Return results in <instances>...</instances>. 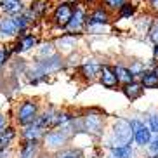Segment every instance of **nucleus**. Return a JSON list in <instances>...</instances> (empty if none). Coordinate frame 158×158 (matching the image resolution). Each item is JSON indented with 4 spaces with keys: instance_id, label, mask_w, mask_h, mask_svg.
<instances>
[{
    "instance_id": "f257e3e1",
    "label": "nucleus",
    "mask_w": 158,
    "mask_h": 158,
    "mask_svg": "<svg viewBox=\"0 0 158 158\" xmlns=\"http://www.w3.org/2000/svg\"><path fill=\"white\" fill-rule=\"evenodd\" d=\"M66 68V57L59 52H56L54 56L44 57V59H37L35 57V63L33 66L26 71V77H28V84L31 85H38L45 82L49 78V75L59 73L61 70Z\"/></svg>"
},
{
    "instance_id": "f03ea898",
    "label": "nucleus",
    "mask_w": 158,
    "mask_h": 158,
    "mask_svg": "<svg viewBox=\"0 0 158 158\" xmlns=\"http://www.w3.org/2000/svg\"><path fill=\"white\" fill-rule=\"evenodd\" d=\"M42 111V104L38 102L37 98H26L16 104L14 113H12V123L19 129L30 125L33 122H37L38 115Z\"/></svg>"
},
{
    "instance_id": "7ed1b4c3",
    "label": "nucleus",
    "mask_w": 158,
    "mask_h": 158,
    "mask_svg": "<svg viewBox=\"0 0 158 158\" xmlns=\"http://www.w3.org/2000/svg\"><path fill=\"white\" fill-rule=\"evenodd\" d=\"M73 139H75V132L71 130L70 125L51 129V130L45 132V135H44V139H42L44 151L54 155V153H57V151H61V149L68 148Z\"/></svg>"
},
{
    "instance_id": "20e7f679",
    "label": "nucleus",
    "mask_w": 158,
    "mask_h": 158,
    "mask_svg": "<svg viewBox=\"0 0 158 158\" xmlns=\"http://www.w3.org/2000/svg\"><path fill=\"white\" fill-rule=\"evenodd\" d=\"M84 118L85 135H90L92 139H102L108 129V116L99 108H87L82 113Z\"/></svg>"
},
{
    "instance_id": "39448f33",
    "label": "nucleus",
    "mask_w": 158,
    "mask_h": 158,
    "mask_svg": "<svg viewBox=\"0 0 158 158\" xmlns=\"http://www.w3.org/2000/svg\"><path fill=\"white\" fill-rule=\"evenodd\" d=\"M122 146V144H134V132L132 125L127 116H116L110 125V134H108L104 146Z\"/></svg>"
},
{
    "instance_id": "423d86ee",
    "label": "nucleus",
    "mask_w": 158,
    "mask_h": 158,
    "mask_svg": "<svg viewBox=\"0 0 158 158\" xmlns=\"http://www.w3.org/2000/svg\"><path fill=\"white\" fill-rule=\"evenodd\" d=\"M130 125H132V132H134V146L137 149H144L148 148V144L153 139V132L146 125L143 116H130Z\"/></svg>"
},
{
    "instance_id": "0eeeda50",
    "label": "nucleus",
    "mask_w": 158,
    "mask_h": 158,
    "mask_svg": "<svg viewBox=\"0 0 158 158\" xmlns=\"http://www.w3.org/2000/svg\"><path fill=\"white\" fill-rule=\"evenodd\" d=\"M87 5L84 4H75V10H73V16H71L70 23H68V26L64 28L66 33H70V35H84L85 33V26H87Z\"/></svg>"
},
{
    "instance_id": "6e6552de",
    "label": "nucleus",
    "mask_w": 158,
    "mask_h": 158,
    "mask_svg": "<svg viewBox=\"0 0 158 158\" xmlns=\"http://www.w3.org/2000/svg\"><path fill=\"white\" fill-rule=\"evenodd\" d=\"M73 10H75V4H68V2H57L52 9V14H51V23L54 28L64 31V28L68 26L71 16H73Z\"/></svg>"
},
{
    "instance_id": "1a4fd4ad",
    "label": "nucleus",
    "mask_w": 158,
    "mask_h": 158,
    "mask_svg": "<svg viewBox=\"0 0 158 158\" xmlns=\"http://www.w3.org/2000/svg\"><path fill=\"white\" fill-rule=\"evenodd\" d=\"M101 70H102V61H99L98 57H84L78 66V75L84 82L90 84L94 80H99Z\"/></svg>"
},
{
    "instance_id": "9d476101",
    "label": "nucleus",
    "mask_w": 158,
    "mask_h": 158,
    "mask_svg": "<svg viewBox=\"0 0 158 158\" xmlns=\"http://www.w3.org/2000/svg\"><path fill=\"white\" fill-rule=\"evenodd\" d=\"M38 44H40V38L35 35V33H21L18 38H16L14 45H12V54H24V52H30L33 49H37Z\"/></svg>"
},
{
    "instance_id": "9b49d317",
    "label": "nucleus",
    "mask_w": 158,
    "mask_h": 158,
    "mask_svg": "<svg viewBox=\"0 0 158 158\" xmlns=\"http://www.w3.org/2000/svg\"><path fill=\"white\" fill-rule=\"evenodd\" d=\"M42 153V141H19L16 146V158H40Z\"/></svg>"
},
{
    "instance_id": "f8f14e48",
    "label": "nucleus",
    "mask_w": 158,
    "mask_h": 158,
    "mask_svg": "<svg viewBox=\"0 0 158 158\" xmlns=\"http://www.w3.org/2000/svg\"><path fill=\"white\" fill-rule=\"evenodd\" d=\"M47 129H44L40 123L33 122L30 125L19 129V141H42Z\"/></svg>"
},
{
    "instance_id": "ddd939ff",
    "label": "nucleus",
    "mask_w": 158,
    "mask_h": 158,
    "mask_svg": "<svg viewBox=\"0 0 158 158\" xmlns=\"http://www.w3.org/2000/svg\"><path fill=\"white\" fill-rule=\"evenodd\" d=\"M19 143V127L10 123L7 129L0 134V151H5L9 148H14Z\"/></svg>"
},
{
    "instance_id": "4468645a",
    "label": "nucleus",
    "mask_w": 158,
    "mask_h": 158,
    "mask_svg": "<svg viewBox=\"0 0 158 158\" xmlns=\"http://www.w3.org/2000/svg\"><path fill=\"white\" fill-rule=\"evenodd\" d=\"M110 21H111V12L104 5H96L87 16V26H92V24H110Z\"/></svg>"
},
{
    "instance_id": "2eb2a0df",
    "label": "nucleus",
    "mask_w": 158,
    "mask_h": 158,
    "mask_svg": "<svg viewBox=\"0 0 158 158\" xmlns=\"http://www.w3.org/2000/svg\"><path fill=\"white\" fill-rule=\"evenodd\" d=\"M54 44H56L57 52L66 57V56H70V54L75 52V47H77V35L63 33L61 37H57L56 40H54Z\"/></svg>"
},
{
    "instance_id": "dca6fc26",
    "label": "nucleus",
    "mask_w": 158,
    "mask_h": 158,
    "mask_svg": "<svg viewBox=\"0 0 158 158\" xmlns=\"http://www.w3.org/2000/svg\"><path fill=\"white\" fill-rule=\"evenodd\" d=\"M98 82L104 89H110V90L120 87L118 78H116V73H115V70H113V66L108 64V63H102V70H101V75H99Z\"/></svg>"
},
{
    "instance_id": "f3484780",
    "label": "nucleus",
    "mask_w": 158,
    "mask_h": 158,
    "mask_svg": "<svg viewBox=\"0 0 158 158\" xmlns=\"http://www.w3.org/2000/svg\"><path fill=\"white\" fill-rule=\"evenodd\" d=\"M19 37V30L12 16H4L0 21V38L2 40H12Z\"/></svg>"
},
{
    "instance_id": "a211bd4d",
    "label": "nucleus",
    "mask_w": 158,
    "mask_h": 158,
    "mask_svg": "<svg viewBox=\"0 0 158 158\" xmlns=\"http://www.w3.org/2000/svg\"><path fill=\"white\" fill-rule=\"evenodd\" d=\"M59 111V108L54 106V104H47V106H42V111L37 118V123L44 127V129L51 130L54 129V120H56V115Z\"/></svg>"
},
{
    "instance_id": "6ab92c4d",
    "label": "nucleus",
    "mask_w": 158,
    "mask_h": 158,
    "mask_svg": "<svg viewBox=\"0 0 158 158\" xmlns=\"http://www.w3.org/2000/svg\"><path fill=\"white\" fill-rule=\"evenodd\" d=\"M104 149L115 158H137V148L134 144H122V146L111 144V146H104Z\"/></svg>"
},
{
    "instance_id": "aec40b11",
    "label": "nucleus",
    "mask_w": 158,
    "mask_h": 158,
    "mask_svg": "<svg viewBox=\"0 0 158 158\" xmlns=\"http://www.w3.org/2000/svg\"><path fill=\"white\" fill-rule=\"evenodd\" d=\"M24 9H26V2L24 0H0V10L5 16L23 14Z\"/></svg>"
},
{
    "instance_id": "412c9836",
    "label": "nucleus",
    "mask_w": 158,
    "mask_h": 158,
    "mask_svg": "<svg viewBox=\"0 0 158 158\" xmlns=\"http://www.w3.org/2000/svg\"><path fill=\"white\" fill-rule=\"evenodd\" d=\"M120 90L123 92V96H125L130 102H134V101H137V99H141V96L144 94L146 89L141 85L139 80H134V82H130V84H127V85H122Z\"/></svg>"
},
{
    "instance_id": "4be33fe9",
    "label": "nucleus",
    "mask_w": 158,
    "mask_h": 158,
    "mask_svg": "<svg viewBox=\"0 0 158 158\" xmlns=\"http://www.w3.org/2000/svg\"><path fill=\"white\" fill-rule=\"evenodd\" d=\"M155 24V14H143L139 19H135V33L144 35V37H149V31Z\"/></svg>"
},
{
    "instance_id": "5701e85b",
    "label": "nucleus",
    "mask_w": 158,
    "mask_h": 158,
    "mask_svg": "<svg viewBox=\"0 0 158 158\" xmlns=\"http://www.w3.org/2000/svg\"><path fill=\"white\" fill-rule=\"evenodd\" d=\"M113 70H115V73H116V78H118V84H120V87H122V85L130 84V82H134V80H135L134 75L130 73L129 66L122 64V63H118V64H113Z\"/></svg>"
},
{
    "instance_id": "b1692460",
    "label": "nucleus",
    "mask_w": 158,
    "mask_h": 158,
    "mask_svg": "<svg viewBox=\"0 0 158 158\" xmlns=\"http://www.w3.org/2000/svg\"><path fill=\"white\" fill-rule=\"evenodd\" d=\"M57 52L56 49V44L52 42V40H45V42H40L37 47V54L35 57L37 59H44V57H49V56H54Z\"/></svg>"
},
{
    "instance_id": "393cba45",
    "label": "nucleus",
    "mask_w": 158,
    "mask_h": 158,
    "mask_svg": "<svg viewBox=\"0 0 158 158\" xmlns=\"http://www.w3.org/2000/svg\"><path fill=\"white\" fill-rule=\"evenodd\" d=\"M54 158H85L84 149L78 148V146H68V148L61 149L57 153H54Z\"/></svg>"
},
{
    "instance_id": "a878e982",
    "label": "nucleus",
    "mask_w": 158,
    "mask_h": 158,
    "mask_svg": "<svg viewBox=\"0 0 158 158\" xmlns=\"http://www.w3.org/2000/svg\"><path fill=\"white\" fill-rule=\"evenodd\" d=\"M139 82L144 89L155 90V89H158V75H155L153 71H146V73L139 78Z\"/></svg>"
},
{
    "instance_id": "bb28decb",
    "label": "nucleus",
    "mask_w": 158,
    "mask_h": 158,
    "mask_svg": "<svg viewBox=\"0 0 158 158\" xmlns=\"http://www.w3.org/2000/svg\"><path fill=\"white\" fill-rule=\"evenodd\" d=\"M129 70H130V73L134 75L135 80H139L148 71V64H146V61H132L129 64Z\"/></svg>"
},
{
    "instance_id": "cd10ccee",
    "label": "nucleus",
    "mask_w": 158,
    "mask_h": 158,
    "mask_svg": "<svg viewBox=\"0 0 158 158\" xmlns=\"http://www.w3.org/2000/svg\"><path fill=\"white\" fill-rule=\"evenodd\" d=\"M143 118H144V122H146V125L151 129V132H153V134H158V110L146 111Z\"/></svg>"
},
{
    "instance_id": "c85d7f7f",
    "label": "nucleus",
    "mask_w": 158,
    "mask_h": 158,
    "mask_svg": "<svg viewBox=\"0 0 158 158\" xmlns=\"http://www.w3.org/2000/svg\"><path fill=\"white\" fill-rule=\"evenodd\" d=\"M28 7L35 12V16L37 18H44L47 12V9H49V4H47L45 0H33V2H30Z\"/></svg>"
},
{
    "instance_id": "c756f323",
    "label": "nucleus",
    "mask_w": 158,
    "mask_h": 158,
    "mask_svg": "<svg viewBox=\"0 0 158 158\" xmlns=\"http://www.w3.org/2000/svg\"><path fill=\"white\" fill-rule=\"evenodd\" d=\"M134 16H135V5L132 4V2H127V4L116 12V18L118 19H132Z\"/></svg>"
},
{
    "instance_id": "7c9ffc66",
    "label": "nucleus",
    "mask_w": 158,
    "mask_h": 158,
    "mask_svg": "<svg viewBox=\"0 0 158 158\" xmlns=\"http://www.w3.org/2000/svg\"><path fill=\"white\" fill-rule=\"evenodd\" d=\"M127 2H130V0H101V5H104L110 12H115L116 14Z\"/></svg>"
},
{
    "instance_id": "2f4dec72",
    "label": "nucleus",
    "mask_w": 158,
    "mask_h": 158,
    "mask_svg": "<svg viewBox=\"0 0 158 158\" xmlns=\"http://www.w3.org/2000/svg\"><path fill=\"white\" fill-rule=\"evenodd\" d=\"M108 31H110V24H92L85 28L87 35H106Z\"/></svg>"
},
{
    "instance_id": "473e14b6",
    "label": "nucleus",
    "mask_w": 158,
    "mask_h": 158,
    "mask_svg": "<svg viewBox=\"0 0 158 158\" xmlns=\"http://www.w3.org/2000/svg\"><path fill=\"white\" fill-rule=\"evenodd\" d=\"M10 56H12L10 47H2V49H0V70H4L5 66L9 64Z\"/></svg>"
},
{
    "instance_id": "72a5a7b5",
    "label": "nucleus",
    "mask_w": 158,
    "mask_h": 158,
    "mask_svg": "<svg viewBox=\"0 0 158 158\" xmlns=\"http://www.w3.org/2000/svg\"><path fill=\"white\" fill-rule=\"evenodd\" d=\"M10 125V118H9V115L5 111H0V134L4 132L7 127Z\"/></svg>"
},
{
    "instance_id": "f704fd0d",
    "label": "nucleus",
    "mask_w": 158,
    "mask_h": 158,
    "mask_svg": "<svg viewBox=\"0 0 158 158\" xmlns=\"http://www.w3.org/2000/svg\"><path fill=\"white\" fill-rule=\"evenodd\" d=\"M146 151H148V153H153V155H158V134H153V139L148 144Z\"/></svg>"
},
{
    "instance_id": "c9c22d12",
    "label": "nucleus",
    "mask_w": 158,
    "mask_h": 158,
    "mask_svg": "<svg viewBox=\"0 0 158 158\" xmlns=\"http://www.w3.org/2000/svg\"><path fill=\"white\" fill-rule=\"evenodd\" d=\"M144 2L151 14H158V0H144Z\"/></svg>"
},
{
    "instance_id": "e433bc0d",
    "label": "nucleus",
    "mask_w": 158,
    "mask_h": 158,
    "mask_svg": "<svg viewBox=\"0 0 158 158\" xmlns=\"http://www.w3.org/2000/svg\"><path fill=\"white\" fill-rule=\"evenodd\" d=\"M0 158H16V146L5 149V151H0Z\"/></svg>"
},
{
    "instance_id": "4c0bfd02",
    "label": "nucleus",
    "mask_w": 158,
    "mask_h": 158,
    "mask_svg": "<svg viewBox=\"0 0 158 158\" xmlns=\"http://www.w3.org/2000/svg\"><path fill=\"white\" fill-rule=\"evenodd\" d=\"M143 158H158V155H153V153H148V151H146Z\"/></svg>"
},
{
    "instance_id": "58836bf2",
    "label": "nucleus",
    "mask_w": 158,
    "mask_h": 158,
    "mask_svg": "<svg viewBox=\"0 0 158 158\" xmlns=\"http://www.w3.org/2000/svg\"><path fill=\"white\" fill-rule=\"evenodd\" d=\"M153 57L158 59V45H153Z\"/></svg>"
},
{
    "instance_id": "ea45409f",
    "label": "nucleus",
    "mask_w": 158,
    "mask_h": 158,
    "mask_svg": "<svg viewBox=\"0 0 158 158\" xmlns=\"http://www.w3.org/2000/svg\"><path fill=\"white\" fill-rule=\"evenodd\" d=\"M59 2H68V4H78L80 0H59Z\"/></svg>"
},
{
    "instance_id": "a19ab883",
    "label": "nucleus",
    "mask_w": 158,
    "mask_h": 158,
    "mask_svg": "<svg viewBox=\"0 0 158 158\" xmlns=\"http://www.w3.org/2000/svg\"><path fill=\"white\" fill-rule=\"evenodd\" d=\"M151 71H153V73H155V75H158V64H156V66H155V68H153V70H151Z\"/></svg>"
},
{
    "instance_id": "79ce46f5",
    "label": "nucleus",
    "mask_w": 158,
    "mask_h": 158,
    "mask_svg": "<svg viewBox=\"0 0 158 158\" xmlns=\"http://www.w3.org/2000/svg\"><path fill=\"white\" fill-rule=\"evenodd\" d=\"M102 158H115V156H111V155H110V153H108V151H106V155H104V156H102Z\"/></svg>"
},
{
    "instance_id": "37998d69",
    "label": "nucleus",
    "mask_w": 158,
    "mask_h": 158,
    "mask_svg": "<svg viewBox=\"0 0 158 158\" xmlns=\"http://www.w3.org/2000/svg\"><path fill=\"white\" fill-rule=\"evenodd\" d=\"M2 18H4V16H2V14H0V21H2Z\"/></svg>"
}]
</instances>
